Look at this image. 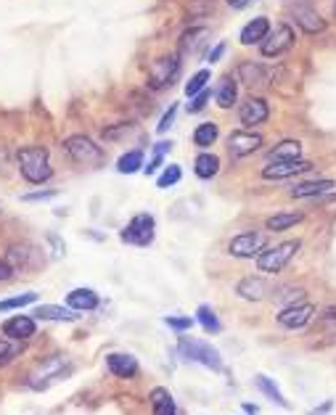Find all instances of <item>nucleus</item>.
<instances>
[{"label": "nucleus", "mask_w": 336, "mask_h": 415, "mask_svg": "<svg viewBox=\"0 0 336 415\" xmlns=\"http://www.w3.org/2000/svg\"><path fill=\"white\" fill-rule=\"evenodd\" d=\"M16 167H19V175L32 185H42L53 177V167H51V153L45 146H24L16 151Z\"/></svg>", "instance_id": "1"}, {"label": "nucleus", "mask_w": 336, "mask_h": 415, "mask_svg": "<svg viewBox=\"0 0 336 415\" xmlns=\"http://www.w3.org/2000/svg\"><path fill=\"white\" fill-rule=\"evenodd\" d=\"M71 370H74V368H71V360L66 355H48V357H42L40 363L27 373V386H30L32 392H45V389H51L53 384L69 378Z\"/></svg>", "instance_id": "2"}, {"label": "nucleus", "mask_w": 336, "mask_h": 415, "mask_svg": "<svg viewBox=\"0 0 336 415\" xmlns=\"http://www.w3.org/2000/svg\"><path fill=\"white\" fill-rule=\"evenodd\" d=\"M178 352L180 357H185L188 363H199L209 370H223V357L214 349L212 344H207L202 339H194V336H180L178 341Z\"/></svg>", "instance_id": "3"}, {"label": "nucleus", "mask_w": 336, "mask_h": 415, "mask_svg": "<svg viewBox=\"0 0 336 415\" xmlns=\"http://www.w3.org/2000/svg\"><path fill=\"white\" fill-rule=\"evenodd\" d=\"M64 151H66L71 162L80 164V167H103V162H106L103 148L95 146L88 135H69L64 141Z\"/></svg>", "instance_id": "4"}, {"label": "nucleus", "mask_w": 336, "mask_h": 415, "mask_svg": "<svg viewBox=\"0 0 336 415\" xmlns=\"http://www.w3.org/2000/svg\"><path fill=\"white\" fill-rule=\"evenodd\" d=\"M302 249L299 241H281L275 246H265L262 252L257 254V270L260 273H281L286 264L294 259V254Z\"/></svg>", "instance_id": "5"}, {"label": "nucleus", "mask_w": 336, "mask_h": 415, "mask_svg": "<svg viewBox=\"0 0 336 415\" xmlns=\"http://www.w3.org/2000/svg\"><path fill=\"white\" fill-rule=\"evenodd\" d=\"M153 235H156V220H153V214L141 212L124 225V230L120 233V238H122L124 243H133V246L146 249V246H151L153 243Z\"/></svg>", "instance_id": "6"}, {"label": "nucleus", "mask_w": 336, "mask_h": 415, "mask_svg": "<svg viewBox=\"0 0 336 415\" xmlns=\"http://www.w3.org/2000/svg\"><path fill=\"white\" fill-rule=\"evenodd\" d=\"M178 71H180V56L178 53H167V56L156 59L149 66V80H146V85L151 90H164L167 85H173Z\"/></svg>", "instance_id": "7"}, {"label": "nucleus", "mask_w": 336, "mask_h": 415, "mask_svg": "<svg viewBox=\"0 0 336 415\" xmlns=\"http://www.w3.org/2000/svg\"><path fill=\"white\" fill-rule=\"evenodd\" d=\"M291 45H294V30H291L289 24H275V27H270V32L265 35V40L260 42V53H262L265 59H278V56H284Z\"/></svg>", "instance_id": "8"}, {"label": "nucleus", "mask_w": 336, "mask_h": 415, "mask_svg": "<svg viewBox=\"0 0 336 415\" xmlns=\"http://www.w3.org/2000/svg\"><path fill=\"white\" fill-rule=\"evenodd\" d=\"M267 246L265 233H257V230H246V233H238L231 238L228 243V254L236 257V259H257V254Z\"/></svg>", "instance_id": "9"}, {"label": "nucleus", "mask_w": 336, "mask_h": 415, "mask_svg": "<svg viewBox=\"0 0 336 415\" xmlns=\"http://www.w3.org/2000/svg\"><path fill=\"white\" fill-rule=\"evenodd\" d=\"M286 8H289V16L296 21V27L305 32V35H320V32L326 30V19L313 6L296 0V3H289Z\"/></svg>", "instance_id": "10"}, {"label": "nucleus", "mask_w": 336, "mask_h": 415, "mask_svg": "<svg viewBox=\"0 0 336 415\" xmlns=\"http://www.w3.org/2000/svg\"><path fill=\"white\" fill-rule=\"evenodd\" d=\"M262 135L255 130H236L228 135V153L233 159H244L249 153H255L262 148Z\"/></svg>", "instance_id": "11"}, {"label": "nucleus", "mask_w": 336, "mask_h": 415, "mask_svg": "<svg viewBox=\"0 0 336 415\" xmlns=\"http://www.w3.org/2000/svg\"><path fill=\"white\" fill-rule=\"evenodd\" d=\"M313 315H315V307L310 302L289 304V307H284V310L278 312V325L286 328V331H296V328H305V325L313 320Z\"/></svg>", "instance_id": "12"}, {"label": "nucleus", "mask_w": 336, "mask_h": 415, "mask_svg": "<svg viewBox=\"0 0 336 415\" xmlns=\"http://www.w3.org/2000/svg\"><path fill=\"white\" fill-rule=\"evenodd\" d=\"M313 170V162L307 159H289V162H267L262 167V177L265 180H286V177H296Z\"/></svg>", "instance_id": "13"}, {"label": "nucleus", "mask_w": 336, "mask_h": 415, "mask_svg": "<svg viewBox=\"0 0 336 415\" xmlns=\"http://www.w3.org/2000/svg\"><path fill=\"white\" fill-rule=\"evenodd\" d=\"M209 37H212V32L207 30V27H191V30H185L180 35V51L178 56L180 59H196V56H202L204 48L209 45Z\"/></svg>", "instance_id": "14"}, {"label": "nucleus", "mask_w": 336, "mask_h": 415, "mask_svg": "<svg viewBox=\"0 0 336 415\" xmlns=\"http://www.w3.org/2000/svg\"><path fill=\"white\" fill-rule=\"evenodd\" d=\"M267 117H270V106H267L265 98H246L244 103H241V109H238V119H241V124H244L246 130H255L257 124H262V122H267Z\"/></svg>", "instance_id": "15"}, {"label": "nucleus", "mask_w": 336, "mask_h": 415, "mask_svg": "<svg viewBox=\"0 0 336 415\" xmlns=\"http://www.w3.org/2000/svg\"><path fill=\"white\" fill-rule=\"evenodd\" d=\"M35 334H37V323L30 315H13L3 323V336L11 341H30Z\"/></svg>", "instance_id": "16"}, {"label": "nucleus", "mask_w": 336, "mask_h": 415, "mask_svg": "<svg viewBox=\"0 0 336 415\" xmlns=\"http://www.w3.org/2000/svg\"><path fill=\"white\" fill-rule=\"evenodd\" d=\"M270 74L273 71L262 66V64H257V61H241L238 69H236L238 82H244L246 88H265L267 82H270Z\"/></svg>", "instance_id": "17"}, {"label": "nucleus", "mask_w": 336, "mask_h": 415, "mask_svg": "<svg viewBox=\"0 0 336 415\" xmlns=\"http://www.w3.org/2000/svg\"><path fill=\"white\" fill-rule=\"evenodd\" d=\"M270 291H273V286L267 284L265 278H260V275H249V278L238 281V286H236V294L246 299V302H262V299L270 296Z\"/></svg>", "instance_id": "18"}, {"label": "nucleus", "mask_w": 336, "mask_h": 415, "mask_svg": "<svg viewBox=\"0 0 336 415\" xmlns=\"http://www.w3.org/2000/svg\"><path fill=\"white\" fill-rule=\"evenodd\" d=\"M106 368H109V373L117 375V378H135L138 370H141L138 360H135L133 355H124V352H112V355H106Z\"/></svg>", "instance_id": "19"}, {"label": "nucleus", "mask_w": 336, "mask_h": 415, "mask_svg": "<svg viewBox=\"0 0 336 415\" xmlns=\"http://www.w3.org/2000/svg\"><path fill=\"white\" fill-rule=\"evenodd\" d=\"M35 320H51V323H71V320H77L80 315L69 310V307H59V304H40V307H35V312H32Z\"/></svg>", "instance_id": "20"}, {"label": "nucleus", "mask_w": 336, "mask_h": 415, "mask_svg": "<svg viewBox=\"0 0 336 415\" xmlns=\"http://www.w3.org/2000/svg\"><path fill=\"white\" fill-rule=\"evenodd\" d=\"M267 32H270V19L267 16H255L249 24H244L238 40H241V45H260V42L265 40Z\"/></svg>", "instance_id": "21"}, {"label": "nucleus", "mask_w": 336, "mask_h": 415, "mask_svg": "<svg viewBox=\"0 0 336 415\" xmlns=\"http://www.w3.org/2000/svg\"><path fill=\"white\" fill-rule=\"evenodd\" d=\"M66 307L74 312H91L98 307V294L93 288H71L66 294Z\"/></svg>", "instance_id": "22"}, {"label": "nucleus", "mask_w": 336, "mask_h": 415, "mask_svg": "<svg viewBox=\"0 0 336 415\" xmlns=\"http://www.w3.org/2000/svg\"><path fill=\"white\" fill-rule=\"evenodd\" d=\"M336 188L334 180H315V182H299L291 188V199H313V196H326Z\"/></svg>", "instance_id": "23"}, {"label": "nucleus", "mask_w": 336, "mask_h": 415, "mask_svg": "<svg viewBox=\"0 0 336 415\" xmlns=\"http://www.w3.org/2000/svg\"><path fill=\"white\" fill-rule=\"evenodd\" d=\"M149 402H151L153 415H178V407H175L173 394H170L164 386H156V389H151Z\"/></svg>", "instance_id": "24"}, {"label": "nucleus", "mask_w": 336, "mask_h": 415, "mask_svg": "<svg viewBox=\"0 0 336 415\" xmlns=\"http://www.w3.org/2000/svg\"><path fill=\"white\" fill-rule=\"evenodd\" d=\"M289 159H302V143L299 141H281L275 148L267 151V162H289Z\"/></svg>", "instance_id": "25"}, {"label": "nucleus", "mask_w": 336, "mask_h": 415, "mask_svg": "<svg viewBox=\"0 0 336 415\" xmlns=\"http://www.w3.org/2000/svg\"><path fill=\"white\" fill-rule=\"evenodd\" d=\"M194 173H196V177H202V180H212L214 175L220 173V159L209 151H202L194 162Z\"/></svg>", "instance_id": "26"}, {"label": "nucleus", "mask_w": 336, "mask_h": 415, "mask_svg": "<svg viewBox=\"0 0 336 415\" xmlns=\"http://www.w3.org/2000/svg\"><path fill=\"white\" fill-rule=\"evenodd\" d=\"M236 98H238V85L233 82V77H223L217 90H214V101L220 109H233Z\"/></svg>", "instance_id": "27"}, {"label": "nucleus", "mask_w": 336, "mask_h": 415, "mask_svg": "<svg viewBox=\"0 0 336 415\" xmlns=\"http://www.w3.org/2000/svg\"><path fill=\"white\" fill-rule=\"evenodd\" d=\"M217 138H220V127H217L214 122H202L194 130V146H199L204 151H207L209 146H214Z\"/></svg>", "instance_id": "28"}, {"label": "nucleus", "mask_w": 336, "mask_h": 415, "mask_svg": "<svg viewBox=\"0 0 336 415\" xmlns=\"http://www.w3.org/2000/svg\"><path fill=\"white\" fill-rule=\"evenodd\" d=\"M302 217H305V214H299V212L273 214V217H267L265 228H267V230H275V233H281V230H289V228H294L296 223H302Z\"/></svg>", "instance_id": "29"}, {"label": "nucleus", "mask_w": 336, "mask_h": 415, "mask_svg": "<svg viewBox=\"0 0 336 415\" xmlns=\"http://www.w3.org/2000/svg\"><path fill=\"white\" fill-rule=\"evenodd\" d=\"M255 384H257V389H260V392H262V394L267 397V399H273L275 405H281L284 410H289V407H291V405H289V399H286V397L281 394V389H278V386H275L273 381L267 378V375H257Z\"/></svg>", "instance_id": "30"}, {"label": "nucleus", "mask_w": 336, "mask_h": 415, "mask_svg": "<svg viewBox=\"0 0 336 415\" xmlns=\"http://www.w3.org/2000/svg\"><path fill=\"white\" fill-rule=\"evenodd\" d=\"M143 170V151L141 148H133V151H127L124 156H120V162H117V173L120 175H133Z\"/></svg>", "instance_id": "31"}, {"label": "nucleus", "mask_w": 336, "mask_h": 415, "mask_svg": "<svg viewBox=\"0 0 336 415\" xmlns=\"http://www.w3.org/2000/svg\"><path fill=\"white\" fill-rule=\"evenodd\" d=\"M196 320L202 323V328L207 331V334H220V331H223V325H220V320H217L214 310L212 307H207V304H202V307L196 310Z\"/></svg>", "instance_id": "32"}, {"label": "nucleus", "mask_w": 336, "mask_h": 415, "mask_svg": "<svg viewBox=\"0 0 336 415\" xmlns=\"http://www.w3.org/2000/svg\"><path fill=\"white\" fill-rule=\"evenodd\" d=\"M173 148V143H167V141H162V143H156L153 146V156L149 159V164H143V173L146 175H156L159 173V167L164 164V153Z\"/></svg>", "instance_id": "33"}, {"label": "nucleus", "mask_w": 336, "mask_h": 415, "mask_svg": "<svg viewBox=\"0 0 336 415\" xmlns=\"http://www.w3.org/2000/svg\"><path fill=\"white\" fill-rule=\"evenodd\" d=\"M180 177H183V170H180V164H167L162 170V175L156 177V188H173V185H178L180 182Z\"/></svg>", "instance_id": "34"}, {"label": "nucleus", "mask_w": 336, "mask_h": 415, "mask_svg": "<svg viewBox=\"0 0 336 415\" xmlns=\"http://www.w3.org/2000/svg\"><path fill=\"white\" fill-rule=\"evenodd\" d=\"M35 302H37V294H35V291H27V294H19V296H11V299H3V302H0V312H8V310H21V307L35 304Z\"/></svg>", "instance_id": "35"}, {"label": "nucleus", "mask_w": 336, "mask_h": 415, "mask_svg": "<svg viewBox=\"0 0 336 415\" xmlns=\"http://www.w3.org/2000/svg\"><path fill=\"white\" fill-rule=\"evenodd\" d=\"M209 80H212V74H209L207 69H199L191 80L185 82V95H188V98H194L196 93H202L204 88H207V82Z\"/></svg>", "instance_id": "36"}, {"label": "nucleus", "mask_w": 336, "mask_h": 415, "mask_svg": "<svg viewBox=\"0 0 336 415\" xmlns=\"http://www.w3.org/2000/svg\"><path fill=\"white\" fill-rule=\"evenodd\" d=\"M164 323L170 325L173 331H178V334H185V331L194 328V317H191V315H167Z\"/></svg>", "instance_id": "37"}, {"label": "nucleus", "mask_w": 336, "mask_h": 415, "mask_svg": "<svg viewBox=\"0 0 336 415\" xmlns=\"http://www.w3.org/2000/svg\"><path fill=\"white\" fill-rule=\"evenodd\" d=\"M16 355H19V346L13 344L11 339H6V336H0V365L11 363Z\"/></svg>", "instance_id": "38"}, {"label": "nucleus", "mask_w": 336, "mask_h": 415, "mask_svg": "<svg viewBox=\"0 0 336 415\" xmlns=\"http://www.w3.org/2000/svg\"><path fill=\"white\" fill-rule=\"evenodd\" d=\"M212 98V90L209 88H204L202 93H196L194 98H191V103H188V114H199L207 109V101Z\"/></svg>", "instance_id": "39"}, {"label": "nucleus", "mask_w": 336, "mask_h": 415, "mask_svg": "<svg viewBox=\"0 0 336 415\" xmlns=\"http://www.w3.org/2000/svg\"><path fill=\"white\" fill-rule=\"evenodd\" d=\"M175 114H178V103H173V106H170V109H167V112H164L162 122H159V124H156V132H159V135H164V132H167V130H170V127H173Z\"/></svg>", "instance_id": "40"}, {"label": "nucleus", "mask_w": 336, "mask_h": 415, "mask_svg": "<svg viewBox=\"0 0 336 415\" xmlns=\"http://www.w3.org/2000/svg\"><path fill=\"white\" fill-rule=\"evenodd\" d=\"M48 199H56V191H53V188H48V191H32V193H24V196H21V201H27V204L48 201Z\"/></svg>", "instance_id": "41"}, {"label": "nucleus", "mask_w": 336, "mask_h": 415, "mask_svg": "<svg viewBox=\"0 0 336 415\" xmlns=\"http://www.w3.org/2000/svg\"><path fill=\"white\" fill-rule=\"evenodd\" d=\"M223 53H225V42H217L212 51H209V56H207V61L209 64H217V61L223 59Z\"/></svg>", "instance_id": "42"}, {"label": "nucleus", "mask_w": 336, "mask_h": 415, "mask_svg": "<svg viewBox=\"0 0 336 415\" xmlns=\"http://www.w3.org/2000/svg\"><path fill=\"white\" fill-rule=\"evenodd\" d=\"M11 278H13V267H11L6 259H0V284H6Z\"/></svg>", "instance_id": "43"}, {"label": "nucleus", "mask_w": 336, "mask_h": 415, "mask_svg": "<svg viewBox=\"0 0 336 415\" xmlns=\"http://www.w3.org/2000/svg\"><path fill=\"white\" fill-rule=\"evenodd\" d=\"M244 413H249V415H260V407H257V405H249V402H246V405H244Z\"/></svg>", "instance_id": "44"}, {"label": "nucleus", "mask_w": 336, "mask_h": 415, "mask_svg": "<svg viewBox=\"0 0 336 415\" xmlns=\"http://www.w3.org/2000/svg\"><path fill=\"white\" fill-rule=\"evenodd\" d=\"M228 3H231L233 8H244V6H246V3H249V0H228Z\"/></svg>", "instance_id": "45"}, {"label": "nucleus", "mask_w": 336, "mask_h": 415, "mask_svg": "<svg viewBox=\"0 0 336 415\" xmlns=\"http://www.w3.org/2000/svg\"><path fill=\"white\" fill-rule=\"evenodd\" d=\"M0 214H3V204H0Z\"/></svg>", "instance_id": "46"}, {"label": "nucleus", "mask_w": 336, "mask_h": 415, "mask_svg": "<svg viewBox=\"0 0 336 415\" xmlns=\"http://www.w3.org/2000/svg\"><path fill=\"white\" fill-rule=\"evenodd\" d=\"M334 16H336V3H334Z\"/></svg>", "instance_id": "47"}]
</instances>
